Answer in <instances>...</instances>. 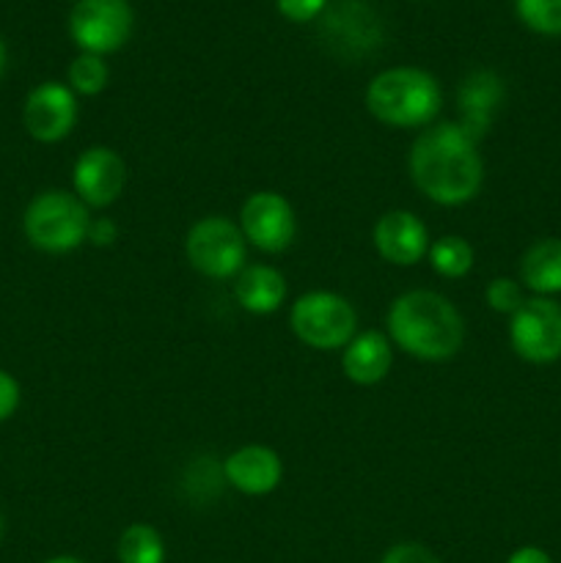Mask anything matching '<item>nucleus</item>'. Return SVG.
Segmentation results:
<instances>
[{
    "label": "nucleus",
    "instance_id": "obj_29",
    "mask_svg": "<svg viewBox=\"0 0 561 563\" xmlns=\"http://www.w3.org/2000/svg\"><path fill=\"white\" fill-rule=\"evenodd\" d=\"M44 563H86V561L75 559V555H55V559H47Z\"/></svg>",
    "mask_w": 561,
    "mask_h": 563
},
{
    "label": "nucleus",
    "instance_id": "obj_17",
    "mask_svg": "<svg viewBox=\"0 0 561 563\" xmlns=\"http://www.w3.org/2000/svg\"><path fill=\"white\" fill-rule=\"evenodd\" d=\"M234 297L242 311L267 317L286 300V278L273 264H245L234 278Z\"/></svg>",
    "mask_w": 561,
    "mask_h": 563
},
{
    "label": "nucleus",
    "instance_id": "obj_5",
    "mask_svg": "<svg viewBox=\"0 0 561 563\" xmlns=\"http://www.w3.org/2000/svg\"><path fill=\"white\" fill-rule=\"evenodd\" d=\"M289 328L306 346L319 352L344 350L358 333V311L336 291H306L289 311Z\"/></svg>",
    "mask_w": 561,
    "mask_h": 563
},
{
    "label": "nucleus",
    "instance_id": "obj_11",
    "mask_svg": "<svg viewBox=\"0 0 561 563\" xmlns=\"http://www.w3.org/2000/svg\"><path fill=\"white\" fill-rule=\"evenodd\" d=\"M22 124L38 143L64 141L77 124V93L64 82H42L22 104Z\"/></svg>",
    "mask_w": 561,
    "mask_h": 563
},
{
    "label": "nucleus",
    "instance_id": "obj_27",
    "mask_svg": "<svg viewBox=\"0 0 561 563\" xmlns=\"http://www.w3.org/2000/svg\"><path fill=\"white\" fill-rule=\"evenodd\" d=\"M119 240V225L110 218H91V225H88V240L94 247H110Z\"/></svg>",
    "mask_w": 561,
    "mask_h": 563
},
{
    "label": "nucleus",
    "instance_id": "obj_30",
    "mask_svg": "<svg viewBox=\"0 0 561 563\" xmlns=\"http://www.w3.org/2000/svg\"><path fill=\"white\" fill-rule=\"evenodd\" d=\"M3 69H6V44L0 42V75H3Z\"/></svg>",
    "mask_w": 561,
    "mask_h": 563
},
{
    "label": "nucleus",
    "instance_id": "obj_13",
    "mask_svg": "<svg viewBox=\"0 0 561 563\" xmlns=\"http://www.w3.org/2000/svg\"><path fill=\"white\" fill-rule=\"evenodd\" d=\"M372 240L380 258L394 267H413L427 258L429 245H432L427 223L407 209H391V212L380 214Z\"/></svg>",
    "mask_w": 561,
    "mask_h": 563
},
{
    "label": "nucleus",
    "instance_id": "obj_7",
    "mask_svg": "<svg viewBox=\"0 0 561 563\" xmlns=\"http://www.w3.org/2000/svg\"><path fill=\"white\" fill-rule=\"evenodd\" d=\"M509 344L531 366L561 361V302L556 297H526L509 317Z\"/></svg>",
    "mask_w": 561,
    "mask_h": 563
},
{
    "label": "nucleus",
    "instance_id": "obj_2",
    "mask_svg": "<svg viewBox=\"0 0 561 563\" xmlns=\"http://www.w3.org/2000/svg\"><path fill=\"white\" fill-rule=\"evenodd\" d=\"M385 328L391 344L427 363L449 361L465 344V319L449 297L432 289H413L396 297Z\"/></svg>",
    "mask_w": 561,
    "mask_h": 563
},
{
    "label": "nucleus",
    "instance_id": "obj_31",
    "mask_svg": "<svg viewBox=\"0 0 561 563\" xmlns=\"http://www.w3.org/2000/svg\"><path fill=\"white\" fill-rule=\"evenodd\" d=\"M0 537H3V517H0Z\"/></svg>",
    "mask_w": 561,
    "mask_h": 563
},
{
    "label": "nucleus",
    "instance_id": "obj_25",
    "mask_svg": "<svg viewBox=\"0 0 561 563\" xmlns=\"http://www.w3.org/2000/svg\"><path fill=\"white\" fill-rule=\"evenodd\" d=\"M380 563H440L438 555L418 542H399L380 559Z\"/></svg>",
    "mask_w": 561,
    "mask_h": 563
},
{
    "label": "nucleus",
    "instance_id": "obj_4",
    "mask_svg": "<svg viewBox=\"0 0 561 563\" xmlns=\"http://www.w3.org/2000/svg\"><path fill=\"white\" fill-rule=\"evenodd\" d=\"M91 212L69 190H44L28 203L22 229L28 242L44 253H72L88 240Z\"/></svg>",
    "mask_w": 561,
    "mask_h": 563
},
{
    "label": "nucleus",
    "instance_id": "obj_1",
    "mask_svg": "<svg viewBox=\"0 0 561 563\" xmlns=\"http://www.w3.org/2000/svg\"><path fill=\"white\" fill-rule=\"evenodd\" d=\"M410 181L421 196L440 207H462L479 196L484 185V159L457 121L421 130L407 154Z\"/></svg>",
    "mask_w": 561,
    "mask_h": 563
},
{
    "label": "nucleus",
    "instance_id": "obj_20",
    "mask_svg": "<svg viewBox=\"0 0 561 563\" xmlns=\"http://www.w3.org/2000/svg\"><path fill=\"white\" fill-rule=\"evenodd\" d=\"M116 555L119 563H165V542L154 526L132 522L121 531Z\"/></svg>",
    "mask_w": 561,
    "mask_h": 563
},
{
    "label": "nucleus",
    "instance_id": "obj_15",
    "mask_svg": "<svg viewBox=\"0 0 561 563\" xmlns=\"http://www.w3.org/2000/svg\"><path fill=\"white\" fill-rule=\"evenodd\" d=\"M506 86L495 71L490 69H476L462 80L460 86V113L462 119L457 124L473 137V141H482L487 135V130L493 126L495 113L504 104Z\"/></svg>",
    "mask_w": 561,
    "mask_h": 563
},
{
    "label": "nucleus",
    "instance_id": "obj_28",
    "mask_svg": "<svg viewBox=\"0 0 561 563\" xmlns=\"http://www.w3.org/2000/svg\"><path fill=\"white\" fill-rule=\"evenodd\" d=\"M506 563H553L542 548H534V544H526V548L515 550V553L506 559Z\"/></svg>",
    "mask_w": 561,
    "mask_h": 563
},
{
    "label": "nucleus",
    "instance_id": "obj_8",
    "mask_svg": "<svg viewBox=\"0 0 561 563\" xmlns=\"http://www.w3.org/2000/svg\"><path fill=\"white\" fill-rule=\"evenodd\" d=\"M135 27L130 0H77L69 14L72 42L80 53L110 55L124 47Z\"/></svg>",
    "mask_w": 561,
    "mask_h": 563
},
{
    "label": "nucleus",
    "instance_id": "obj_19",
    "mask_svg": "<svg viewBox=\"0 0 561 563\" xmlns=\"http://www.w3.org/2000/svg\"><path fill=\"white\" fill-rule=\"evenodd\" d=\"M427 258L440 278L457 280V278H465V275L471 273L473 262H476V251H473V245L465 240V236L446 234L429 245Z\"/></svg>",
    "mask_w": 561,
    "mask_h": 563
},
{
    "label": "nucleus",
    "instance_id": "obj_26",
    "mask_svg": "<svg viewBox=\"0 0 561 563\" xmlns=\"http://www.w3.org/2000/svg\"><path fill=\"white\" fill-rule=\"evenodd\" d=\"M20 383L0 368V423L14 416L16 407H20Z\"/></svg>",
    "mask_w": 561,
    "mask_h": 563
},
{
    "label": "nucleus",
    "instance_id": "obj_23",
    "mask_svg": "<svg viewBox=\"0 0 561 563\" xmlns=\"http://www.w3.org/2000/svg\"><path fill=\"white\" fill-rule=\"evenodd\" d=\"M484 300H487L490 311L512 317V313L526 302V289H522V284L517 278H506V275H501V278H493L487 284V289H484Z\"/></svg>",
    "mask_w": 561,
    "mask_h": 563
},
{
    "label": "nucleus",
    "instance_id": "obj_3",
    "mask_svg": "<svg viewBox=\"0 0 561 563\" xmlns=\"http://www.w3.org/2000/svg\"><path fill=\"white\" fill-rule=\"evenodd\" d=\"M443 108L438 77L418 66H391L366 88V110L385 126L427 130Z\"/></svg>",
    "mask_w": 561,
    "mask_h": 563
},
{
    "label": "nucleus",
    "instance_id": "obj_16",
    "mask_svg": "<svg viewBox=\"0 0 561 563\" xmlns=\"http://www.w3.org/2000/svg\"><path fill=\"white\" fill-rule=\"evenodd\" d=\"M391 366H394V344H391L388 333H380V330L355 333L350 344L341 350L344 377L350 383L363 385V388L383 383Z\"/></svg>",
    "mask_w": 561,
    "mask_h": 563
},
{
    "label": "nucleus",
    "instance_id": "obj_22",
    "mask_svg": "<svg viewBox=\"0 0 561 563\" xmlns=\"http://www.w3.org/2000/svg\"><path fill=\"white\" fill-rule=\"evenodd\" d=\"M515 14L537 36H561V0H515Z\"/></svg>",
    "mask_w": 561,
    "mask_h": 563
},
{
    "label": "nucleus",
    "instance_id": "obj_10",
    "mask_svg": "<svg viewBox=\"0 0 561 563\" xmlns=\"http://www.w3.org/2000/svg\"><path fill=\"white\" fill-rule=\"evenodd\" d=\"M242 236L262 253H284L297 236L295 207L275 190H258L245 198L240 209Z\"/></svg>",
    "mask_w": 561,
    "mask_h": 563
},
{
    "label": "nucleus",
    "instance_id": "obj_9",
    "mask_svg": "<svg viewBox=\"0 0 561 563\" xmlns=\"http://www.w3.org/2000/svg\"><path fill=\"white\" fill-rule=\"evenodd\" d=\"M319 38L333 55L358 60L380 47L383 22L377 11L363 0H341V3L328 5L319 16Z\"/></svg>",
    "mask_w": 561,
    "mask_h": 563
},
{
    "label": "nucleus",
    "instance_id": "obj_21",
    "mask_svg": "<svg viewBox=\"0 0 561 563\" xmlns=\"http://www.w3.org/2000/svg\"><path fill=\"white\" fill-rule=\"evenodd\" d=\"M66 80H69V88L77 93V97H99V93L108 88V80H110L108 60H105L102 55L80 53L69 64Z\"/></svg>",
    "mask_w": 561,
    "mask_h": 563
},
{
    "label": "nucleus",
    "instance_id": "obj_24",
    "mask_svg": "<svg viewBox=\"0 0 561 563\" xmlns=\"http://www.w3.org/2000/svg\"><path fill=\"white\" fill-rule=\"evenodd\" d=\"M275 5L289 22H311L324 14L328 0H275Z\"/></svg>",
    "mask_w": 561,
    "mask_h": 563
},
{
    "label": "nucleus",
    "instance_id": "obj_12",
    "mask_svg": "<svg viewBox=\"0 0 561 563\" xmlns=\"http://www.w3.org/2000/svg\"><path fill=\"white\" fill-rule=\"evenodd\" d=\"M75 196L88 209H108L127 187V163L116 148L91 146L75 159L72 168Z\"/></svg>",
    "mask_w": 561,
    "mask_h": 563
},
{
    "label": "nucleus",
    "instance_id": "obj_18",
    "mask_svg": "<svg viewBox=\"0 0 561 563\" xmlns=\"http://www.w3.org/2000/svg\"><path fill=\"white\" fill-rule=\"evenodd\" d=\"M522 289L534 297H556L561 295V240L559 236H544L526 247L520 256V278Z\"/></svg>",
    "mask_w": 561,
    "mask_h": 563
},
{
    "label": "nucleus",
    "instance_id": "obj_14",
    "mask_svg": "<svg viewBox=\"0 0 561 563\" xmlns=\"http://www.w3.org/2000/svg\"><path fill=\"white\" fill-rule=\"evenodd\" d=\"M223 478L237 493L248 495V498H262V495L278 489L280 478H284V462H280L278 451H273L270 445H242L226 456Z\"/></svg>",
    "mask_w": 561,
    "mask_h": 563
},
{
    "label": "nucleus",
    "instance_id": "obj_6",
    "mask_svg": "<svg viewBox=\"0 0 561 563\" xmlns=\"http://www.w3.org/2000/svg\"><path fill=\"white\" fill-rule=\"evenodd\" d=\"M185 256L204 278L229 280L248 264V242L234 220L226 214H207L187 231Z\"/></svg>",
    "mask_w": 561,
    "mask_h": 563
}]
</instances>
